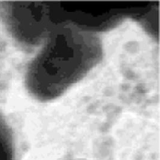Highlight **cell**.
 <instances>
[{"instance_id": "6da1fadb", "label": "cell", "mask_w": 160, "mask_h": 160, "mask_svg": "<svg viewBox=\"0 0 160 160\" xmlns=\"http://www.w3.org/2000/svg\"><path fill=\"white\" fill-rule=\"evenodd\" d=\"M44 41L25 73L28 92L40 101L60 96L102 59L99 38L95 32L74 25L58 27Z\"/></svg>"}, {"instance_id": "7a4b0ae2", "label": "cell", "mask_w": 160, "mask_h": 160, "mask_svg": "<svg viewBox=\"0 0 160 160\" xmlns=\"http://www.w3.org/2000/svg\"><path fill=\"white\" fill-rule=\"evenodd\" d=\"M0 160H16L12 132L0 112Z\"/></svg>"}]
</instances>
